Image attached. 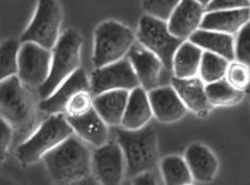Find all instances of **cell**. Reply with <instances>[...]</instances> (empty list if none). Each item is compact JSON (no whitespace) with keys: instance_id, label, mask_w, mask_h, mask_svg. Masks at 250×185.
I'll return each instance as SVG.
<instances>
[{"instance_id":"cell-21","label":"cell","mask_w":250,"mask_h":185,"mask_svg":"<svg viewBox=\"0 0 250 185\" xmlns=\"http://www.w3.org/2000/svg\"><path fill=\"white\" fill-rule=\"evenodd\" d=\"M152 116L154 114L146 90L140 85L130 90L122 126L126 130H139L146 126Z\"/></svg>"},{"instance_id":"cell-28","label":"cell","mask_w":250,"mask_h":185,"mask_svg":"<svg viewBox=\"0 0 250 185\" xmlns=\"http://www.w3.org/2000/svg\"><path fill=\"white\" fill-rule=\"evenodd\" d=\"M224 78L230 85L242 92H245L250 88V66L237 59L230 61Z\"/></svg>"},{"instance_id":"cell-11","label":"cell","mask_w":250,"mask_h":185,"mask_svg":"<svg viewBox=\"0 0 250 185\" xmlns=\"http://www.w3.org/2000/svg\"><path fill=\"white\" fill-rule=\"evenodd\" d=\"M125 157L118 142H106L92 153V173L101 184H120L125 178Z\"/></svg>"},{"instance_id":"cell-9","label":"cell","mask_w":250,"mask_h":185,"mask_svg":"<svg viewBox=\"0 0 250 185\" xmlns=\"http://www.w3.org/2000/svg\"><path fill=\"white\" fill-rule=\"evenodd\" d=\"M52 52L34 42H22L18 53V77L27 87H41L47 79Z\"/></svg>"},{"instance_id":"cell-16","label":"cell","mask_w":250,"mask_h":185,"mask_svg":"<svg viewBox=\"0 0 250 185\" xmlns=\"http://www.w3.org/2000/svg\"><path fill=\"white\" fill-rule=\"evenodd\" d=\"M185 161L188 166L193 180L198 183H209L216 178L219 169L217 157L207 146L192 143L185 152Z\"/></svg>"},{"instance_id":"cell-22","label":"cell","mask_w":250,"mask_h":185,"mask_svg":"<svg viewBox=\"0 0 250 185\" xmlns=\"http://www.w3.org/2000/svg\"><path fill=\"white\" fill-rule=\"evenodd\" d=\"M188 40L207 52L222 56L229 62L234 61V37L233 35L218 31L198 29L188 37Z\"/></svg>"},{"instance_id":"cell-25","label":"cell","mask_w":250,"mask_h":185,"mask_svg":"<svg viewBox=\"0 0 250 185\" xmlns=\"http://www.w3.org/2000/svg\"><path fill=\"white\" fill-rule=\"evenodd\" d=\"M206 95L210 105L230 106L242 100L244 92L230 85L226 78H223L217 82L206 84Z\"/></svg>"},{"instance_id":"cell-3","label":"cell","mask_w":250,"mask_h":185,"mask_svg":"<svg viewBox=\"0 0 250 185\" xmlns=\"http://www.w3.org/2000/svg\"><path fill=\"white\" fill-rule=\"evenodd\" d=\"M82 35L76 29H68L60 35L59 41L52 48L51 68L47 79L39 87L41 100L48 98L71 74L81 68Z\"/></svg>"},{"instance_id":"cell-14","label":"cell","mask_w":250,"mask_h":185,"mask_svg":"<svg viewBox=\"0 0 250 185\" xmlns=\"http://www.w3.org/2000/svg\"><path fill=\"white\" fill-rule=\"evenodd\" d=\"M206 8L196 0H181L167 20V26L173 36L188 40V37L201 27Z\"/></svg>"},{"instance_id":"cell-36","label":"cell","mask_w":250,"mask_h":185,"mask_svg":"<svg viewBox=\"0 0 250 185\" xmlns=\"http://www.w3.org/2000/svg\"><path fill=\"white\" fill-rule=\"evenodd\" d=\"M248 92H250V88H249V89H248Z\"/></svg>"},{"instance_id":"cell-17","label":"cell","mask_w":250,"mask_h":185,"mask_svg":"<svg viewBox=\"0 0 250 185\" xmlns=\"http://www.w3.org/2000/svg\"><path fill=\"white\" fill-rule=\"evenodd\" d=\"M73 132L84 142L99 147L108 142V125L99 116L96 109L92 108L80 116H66Z\"/></svg>"},{"instance_id":"cell-23","label":"cell","mask_w":250,"mask_h":185,"mask_svg":"<svg viewBox=\"0 0 250 185\" xmlns=\"http://www.w3.org/2000/svg\"><path fill=\"white\" fill-rule=\"evenodd\" d=\"M203 50L194 45L189 40H185L180 45L173 56L172 69L173 77L176 78H193L197 77L200 72L201 59Z\"/></svg>"},{"instance_id":"cell-31","label":"cell","mask_w":250,"mask_h":185,"mask_svg":"<svg viewBox=\"0 0 250 185\" xmlns=\"http://www.w3.org/2000/svg\"><path fill=\"white\" fill-rule=\"evenodd\" d=\"M235 59L250 66V21L238 31L234 40Z\"/></svg>"},{"instance_id":"cell-7","label":"cell","mask_w":250,"mask_h":185,"mask_svg":"<svg viewBox=\"0 0 250 185\" xmlns=\"http://www.w3.org/2000/svg\"><path fill=\"white\" fill-rule=\"evenodd\" d=\"M136 40L141 46L157 56L164 68L172 69L173 56L185 40L173 36L167 26V21L145 14L139 21Z\"/></svg>"},{"instance_id":"cell-20","label":"cell","mask_w":250,"mask_h":185,"mask_svg":"<svg viewBox=\"0 0 250 185\" xmlns=\"http://www.w3.org/2000/svg\"><path fill=\"white\" fill-rule=\"evenodd\" d=\"M129 90H108L93 99V108L108 126H122Z\"/></svg>"},{"instance_id":"cell-4","label":"cell","mask_w":250,"mask_h":185,"mask_svg":"<svg viewBox=\"0 0 250 185\" xmlns=\"http://www.w3.org/2000/svg\"><path fill=\"white\" fill-rule=\"evenodd\" d=\"M73 130L64 114H52L16 149L20 163L30 166L41 161L47 152L73 135Z\"/></svg>"},{"instance_id":"cell-30","label":"cell","mask_w":250,"mask_h":185,"mask_svg":"<svg viewBox=\"0 0 250 185\" xmlns=\"http://www.w3.org/2000/svg\"><path fill=\"white\" fill-rule=\"evenodd\" d=\"M181 0H143V9L147 15L167 21Z\"/></svg>"},{"instance_id":"cell-18","label":"cell","mask_w":250,"mask_h":185,"mask_svg":"<svg viewBox=\"0 0 250 185\" xmlns=\"http://www.w3.org/2000/svg\"><path fill=\"white\" fill-rule=\"evenodd\" d=\"M250 21V8L223 9L206 11L200 29L237 35L238 31Z\"/></svg>"},{"instance_id":"cell-15","label":"cell","mask_w":250,"mask_h":185,"mask_svg":"<svg viewBox=\"0 0 250 185\" xmlns=\"http://www.w3.org/2000/svg\"><path fill=\"white\" fill-rule=\"evenodd\" d=\"M128 59L133 66L141 88H144L146 92L157 88L164 64L155 53L139 43L130 48Z\"/></svg>"},{"instance_id":"cell-8","label":"cell","mask_w":250,"mask_h":185,"mask_svg":"<svg viewBox=\"0 0 250 185\" xmlns=\"http://www.w3.org/2000/svg\"><path fill=\"white\" fill-rule=\"evenodd\" d=\"M62 10L59 0H39L31 22L22 32L20 42H34L52 51L60 38Z\"/></svg>"},{"instance_id":"cell-1","label":"cell","mask_w":250,"mask_h":185,"mask_svg":"<svg viewBox=\"0 0 250 185\" xmlns=\"http://www.w3.org/2000/svg\"><path fill=\"white\" fill-rule=\"evenodd\" d=\"M51 179L60 184H69L92 173V153L84 141L75 133L42 157Z\"/></svg>"},{"instance_id":"cell-29","label":"cell","mask_w":250,"mask_h":185,"mask_svg":"<svg viewBox=\"0 0 250 185\" xmlns=\"http://www.w3.org/2000/svg\"><path fill=\"white\" fill-rule=\"evenodd\" d=\"M91 90H81L76 92L66 105V116H80L93 108V98Z\"/></svg>"},{"instance_id":"cell-6","label":"cell","mask_w":250,"mask_h":185,"mask_svg":"<svg viewBox=\"0 0 250 185\" xmlns=\"http://www.w3.org/2000/svg\"><path fill=\"white\" fill-rule=\"evenodd\" d=\"M136 36L128 26L108 20L98 25L94 32L93 66L94 68L108 66L125 58L135 45Z\"/></svg>"},{"instance_id":"cell-24","label":"cell","mask_w":250,"mask_h":185,"mask_svg":"<svg viewBox=\"0 0 250 185\" xmlns=\"http://www.w3.org/2000/svg\"><path fill=\"white\" fill-rule=\"evenodd\" d=\"M160 170L163 180L167 185H188L193 182L191 170L184 157H165L160 163Z\"/></svg>"},{"instance_id":"cell-10","label":"cell","mask_w":250,"mask_h":185,"mask_svg":"<svg viewBox=\"0 0 250 185\" xmlns=\"http://www.w3.org/2000/svg\"><path fill=\"white\" fill-rule=\"evenodd\" d=\"M89 82H91V92L93 95L117 89L130 92L134 88L140 85L133 66L128 58H122L108 66L96 68L92 72Z\"/></svg>"},{"instance_id":"cell-19","label":"cell","mask_w":250,"mask_h":185,"mask_svg":"<svg viewBox=\"0 0 250 185\" xmlns=\"http://www.w3.org/2000/svg\"><path fill=\"white\" fill-rule=\"evenodd\" d=\"M171 85L176 90L187 110L198 116H206L209 110V101L206 95V84L200 77L176 78L172 77Z\"/></svg>"},{"instance_id":"cell-12","label":"cell","mask_w":250,"mask_h":185,"mask_svg":"<svg viewBox=\"0 0 250 185\" xmlns=\"http://www.w3.org/2000/svg\"><path fill=\"white\" fill-rule=\"evenodd\" d=\"M91 90V82L87 77V73L83 68H78L71 74L48 98L40 101L41 111L46 114H64L66 105L69 99L81 90Z\"/></svg>"},{"instance_id":"cell-34","label":"cell","mask_w":250,"mask_h":185,"mask_svg":"<svg viewBox=\"0 0 250 185\" xmlns=\"http://www.w3.org/2000/svg\"><path fill=\"white\" fill-rule=\"evenodd\" d=\"M131 180H133L134 184H156L157 183L156 178L151 174V170L141 173V174L134 177Z\"/></svg>"},{"instance_id":"cell-26","label":"cell","mask_w":250,"mask_h":185,"mask_svg":"<svg viewBox=\"0 0 250 185\" xmlns=\"http://www.w3.org/2000/svg\"><path fill=\"white\" fill-rule=\"evenodd\" d=\"M229 61L216 53L203 51L198 75L205 84L217 82L226 77Z\"/></svg>"},{"instance_id":"cell-32","label":"cell","mask_w":250,"mask_h":185,"mask_svg":"<svg viewBox=\"0 0 250 185\" xmlns=\"http://www.w3.org/2000/svg\"><path fill=\"white\" fill-rule=\"evenodd\" d=\"M13 127L3 117H0V163L6 158L8 149L13 140Z\"/></svg>"},{"instance_id":"cell-33","label":"cell","mask_w":250,"mask_h":185,"mask_svg":"<svg viewBox=\"0 0 250 185\" xmlns=\"http://www.w3.org/2000/svg\"><path fill=\"white\" fill-rule=\"evenodd\" d=\"M242 8H250V0H212L206 8V11Z\"/></svg>"},{"instance_id":"cell-27","label":"cell","mask_w":250,"mask_h":185,"mask_svg":"<svg viewBox=\"0 0 250 185\" xmlns=\"http://www.w3.org/2000/svg\"><path fill=\"white\" fill-rule=\"evenodd\" d=\"M20 43L16 40L0 42V83L18 75V53Z\"/></svg>"},{"instance_id":"cell-2","label":"cell","mask_w":250,"mask_h":185,"mask_svg":"<svg viewBox=\"0 0 250 185\" xmlns=\"http://www.w3.org/2000/svg\"><path fill=\"white\" fill-rule=\"evenodd\" d=\"M117 142L125 157V178L133 179L144 172H150L156 166L159 159L156 131L151 126L139 130L117 129Z\"/></svg>"},{"instance_id":"cell-13","label":"cell","mask_w":250,"mask_h":185,"mask_svg":"<svg viewBox=\"0 0 250 185\" xmlns=\"http://www.w3.org/2000/svg\"><path fill=\"white\" fill-rule=\"evenodd\" d=\"M154 116L163 124H172L187 114V108L173 87H160L147 92Z\"/></svg>"},{"instance_id":"cell-35","label":"cell","mask_w":250,"mask_h":185,"mask_svg":"<svg viewBox=\"0 0 250 185\" xmlns=\"http://www.w3.org/2000/svg\"><path fill=\"white\" fill-rule=\"evenodd\" d=\"M196 1H198L201 5H203L205 8H207V5L210 3V1H212V0H196Z\"/></svg>"},{"instance_id":"cell-5","label":"cell","mask_w":250,"mask_h":185,"mask_svg":"<svg viewBox=\"0 0 250 185\" xmlns=\"http://www.w3.org/2000/svg\"><path fill=\"white\" fill-rule=\"evenodd\" d=\"M26 87L18 75L0 83V117L19 132H29L35 124L34 104Z\"/></svg>"}]
</instances>
